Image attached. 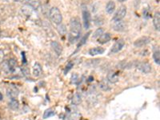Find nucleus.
Wrapping results in <instances>:
<instances>
[{"label": "nucleus", "mask_w": 160, "mask_h": 120, "mask_svg": "<svg viewBox=\"0 0 160 120\" xmlns=\"http://www.w3.org/2000/svg\"><path fill=\"white\" fill-rule=\"evenodd\" d=\"M89 78H90V79H89V81H90V82H91V81H92V80H93V79H92V77H91H91H90Z\"/></svg>", "instance_id": "33"}, {"label": "nucleus", "mask_w": 160, "mask_h": 120, "mask_svg": "<svg viewBox=\"0 0 160 120\" xmlns=\"http://www.w3.org/2000/svg\"><path fill=\"white\" fill-rule=\"evenodd\" d=\"M54 115H55V111L53 110L52 109L46 110H45L44 114H43V119H48V118L54 116Z\"/></svg>", "instance_id": "23"}, {"label": "nucleus", "mask_w": 160, "mask_h": 120, "mask_svg": "<svg viewBox=\"0 0 160 120\" xmlns=\"http://www.w3.org/2000/svg\"><path fill=\"white\" fill-rule=\"evenodd\" d=\"M90 35H91V31L87 32L86 35H84V36L82 37V39H80V42H78V44L77 45V50H78L79 49V48H80V47H81L82 45H84L86 42V40H87L88 38H89ZM77 50H76V51H77Z\"/></svg>", "instance_id": "19"}, {"label": "nucleus", "mask_w": 160, "mask_h": 120, "mask_svg": "<svg viewBox=\"0 0 160 120\" xmlns=\"http://www.w3.org/2000/svg\"><path fill=\"white\" fill-rule=\"evenodd\" d=\"M82 102V99H81V96L78 95V93H75L74 96H73V98H72V102H73V104H75V105H78V104H80Z\"/></svg>", "instance_id": "22"}, {"label": "nucleus", "mask_w": 160, "mask_h": 120, "mask_svg": "<svg viewBox=\"0 0 160 120\" xmlns=\"http://www.w3.org/2000/svg\"><path fill=\"white\" fill-rule=\"evenodd\" d=\"M124 45V40H123V39H118L117 42H115L114 45H113V46H112V48L110 50V53L115 54L119 52V51L123 48Z\"/></svg>", "instance_id": "5"}, {"label": "nucleus", "mask_w": 160, "mask_h": 120, "mask_svg": "<svg viewBox=\"0 0 160 120\" xmlns=\"http://www.w3.org/2000/svg\"><path fill=\"white\" fill-rule=\"evenodd\" d=\"M18 94H19L18 90L15 87H14V86H10V87H7V95L11 99L17 98L18 95Z\"/></svg>", "instance_id": "6"}, {"label": "nucleus", "mask_w": 160, "mask_h": 120, "mask_svg": "<svg viewBox=\"0 0 160 120\" xmlns=\"http://www.w3.org/2000/svg\"><path fill=\"white\" fill-rule=\"evenodd\" d=\"M126 14H127V7H126V6H121L119 7V9L118 10L117 12L114 14L111 20L114 22L121 21V20H123V18L126 16Z\"/></svg>", "instance_id": "3"}, {"label": "nucleus", "mask_w": 160, "mask_h": 120, "mask_svg": "<svg viewBox=\"0 0 160 120\" xmlns=\"http://www.w3.org/2000/svg\"><path fill=\"white\" fill-rule=\"evenodd\" d=\"M78 80V76L77 74H72L71 76V82L72 83H77V82Z\"/></svg>", "instance_id": "28"}, {"label": "nucleus", "mask_w": 160, "mask_h": 120, "mask_svg": "<svg viewBox=\"0 0 160 120\" xmlns=\"http://www.w3.org/2000/svg\"><path fill=\"white\" fill-rule=\"evenodd\" d=\"M99 87L101 90H103L104 91H110V87H109V85L107 84V82H106L105 81H102L100 82L99 84Z\"/></svg>", "instance_id": "24"}, {"label": "nucleus", "mask_w": 160, "mask_h": 120, "mask_svg": "<svg viewBox=\"0 0 160 120\" xmlns=\"http://www.w3.org/2000/svg\"><path fill=\"white\" fill-rule=\"evenodd\" d=\"M82 31V25L79 18L77 17L71 18L70 21V32L68 35V39L71 43H75L78 40Z\"/></svg>", "instance_id": "1"}, {"label": "nucleus", "mask_w": 160, "mask_h": 120, "mask_svg": "<svg viewBox=\"0 0 160 120\" xmlns=\"http://www.w3.org/2000/svg\"><path fill=\"white\" fill-rule=\"evenodd\" d=\"M107 80L110 82V83H116L118 81V76L114 72H110L107 74Z\"/></svg>", "instance_id": "17"}, {"label": "nucleus", "mask_w": 160, "mask_h": 120, "mask_svg": "<svg viewBox=\"0 0 160 120\" xmlns=\"http://www.w3.org/2000/svg\"><path fill=\"white\" fill-rule=\"evenodd\" d=\"M49 16L51 21L53 22L54 24L59 25L62 23L63 21V15L61 14V11L57 7H52L50 10Z\"/></svg>", "instance_id": "2"}, {"label": "nucleus", "mask_w": 160, "mask_h": 120, "mask_svg": "<svg viewBox=\"0 0 160 120\" xmlns=\"http://www.w3.org/2000/svg\"><path fill=\"white\" fill-rule=\"evenodd\" d=\"M115 10V3L114 1H109L106 6V11L108 14H112Z\"/></svg>", "instance_id": "18"}, {"label": "nucleus", "mask_w": 160, "mask_h": 120, "mask_svg": "<svg viewBox=\"0 0 160 120\" xmlns=\"http://www.w3.org/2000/svg\"><path fill=\"white\" fill-rule=\"evenodd\" d=\"M103 34V28H98L95 31V32L93 34V39H99L100 36Z\"/></svg>", "instance_id": "25"}, {"label": "nucleus", "mask_w": 160, "mask_h": 120, "mask_svg": "<svg viewBox=\"0 0 160 120\" xmlns=\"http://www.w3.org/2000/svg\"><path fill=\"white\" fill-rule=\"evenodd\" d=\"M22 55L23 57V63H27V60H26L25 52H22Z\"/></svg>", "instance_id": "30"}, {"label": "nucleus", "mask_w": 160, "mask_h": 120, "mask_svg": "<svg viewBox=\"0 0 160 120\" xmlns=\"http://www.w3.org/2000/svg\"><path fill=\"white\" fill-rule=\"evenodd\" d=\"M3 58H4L3 51L2 50H0V63H2V62H3Z\"/></svg>", "instance_id": "29"}, {"label": "nucleus", "mask_w": 160, "mask_h": 120, "mask_svg": "<svg viewBox=\"0 0 160 120\" xmlns=\"http://www.w3.org/2000/svg\"><path fill=\"white\" fill-rule=\"evenodd\" d=\"M9 107L12 110H17L19 107V102L17 99H11V102H9Z\"/></svg>", "instance_id": "20"}, {"label": "nucleus", "mask_w": 160, "mask_h": 120, "mask_svg": "<svg viewBox=\"0 0 160 120\" xmlns=\"http://www.w3.org/2000/svg\"><path fill=\"white\" fill-rule=\"evenodd\" d=\"M110 39H111V35H110V33H103V35L98 39V42L101 44H104V43L109 42Z\"/></svg>", "instance_id": "14"}, {"label": "nucleus", "mask_w": 160, "mask_h": 120, "mask_svg": "<svg viewBox=\"0 0 160 120\" xmlns=\"http://www.w3.org/2000/svg\"><path fill=\"white\" fill-rule=\"evenodd\" d=\"M51 47L53 48L54 52L57 54V55H60L61 54H62L63 47H62L59 42H56V41H53V42H51Z\"/></svg>", "instance_id": "13"}, {"label": "nucleus", "mask_w": 160, "mask_h": 120, "mask_svg": "<svg viewBox=\"0 0 160 120\" xmlns=\"http://www.w3.org/2000/svg\"><path fill=\"white\" fill-rule=\"evenodd\" d=\"M43 73V69L39 63H35L33 67V74L35 77H39Z\"/></svg>", "instance_id": "11"}, {"label": "nucleus", "mask_w": 160, "mask_h": 120, "mask_svg": "<svg viewBox=\"0 0 160 120\" xmlns=\"http://www.w3.org/2000/svg\"><path fill=\"white\" fill-rule=\"evenodd\" d=\"M82 21H83V26L84 28L88 29L91 23V14L86 8L82 9Z\"/></svg>", "instance_id": "4"}, {"label": "nucleus", "mask_w": 160, "mask_h": 120, "mask_svg": "<svg viewBox=\"0 0 160 120\" xmlns=\"http://www.w3.org/2000/svg\"><path fill=\"white\" fill-rule=\"evenodd\" d=\"M3 99V95L1 94V92H0V100H2Z\"/></svg>", "instance_id": "32"}, {"label": "nucleus", "mask_w": 160, "mask_h": 120, "mask_svg": "<svg viewBox=\"0 0 160 120\" xmlns=\"http://www.w3.org/2000/svg\"><path fill=\"white\" fill-rule=\"evenodd\" d=\"M105 50L103 47L100 46H97V47H94L91 49L89 50V54L91 56H95V55H102L104 53Z\"/></svg>", "instance_id": "12"}, {"label": "nucleus", "mask_w": 160, "mask_h": 120, "mask_svg": "<svg viewBox=\"0 0 160 120\" xmlns=\"http://www.w3.org/2000/svg\"><path fill=\"white\" fill-rule=\"evenodd\" d=\"M153 24L155 28L156 29L157 31L160 30V13L159 11L155 12V14L154 15L153 18Z\"/></svg>", "instance_id": "15"}, {"label": "nucleus", "mask_w": 160, "mask_h": 120, "mask_svg": "<svg viewBox=\"0 0 160 120\" xmlns=\"http://www.w3.org/2000/svg\"><path fill=\"white\" fill-rule=\"evenodd\" d=\"M119 3H123V2H125V1H127V0H118Z\"/></svg>", "instance_id": "31"}, {"label": "nucleus", "mask_w": 160, "mask_h": 120, "mask_svg": "<svg viewBox=\"0 0 160 120\" xmlns=\"http://www.w3.org/2000/svg\"><path fill=\"white\" fill-rule=\"evenodd\" d=\"M74 67V63H73L72 62H69L67 63V65L65 67V69H64V74H67L68 71H70L71 69H72V67Z\"/></svg>", "instance_id": "27"}, {"label": "nucleus", "mask_w": 160, "mask_h": 120, "mask_svg": "<svg viewBox=\"0 0 160 120\" xmlns=\"http://www.w3.org/2000/svg\"><path fill=\"white\" fill-rule=\"evenodd\" d=\"M25 2L26 3L35 10H38L40 7V1L39 0H25Z\"/></svg>", "instance_id": "16"}, {"label": "nucleus", "mask_w": 160, "mask_h": 120, "mask_svg": "<svg viewBox=\"0 0 160 120\" xmlns=\"http://www.w3.org/2000/svg\"><path fill=\"white\" fill-rule=\"evenodd\" d=\"M127 28V26L123 21H118L115 22L113 25V29H114L115 31L118 32H122L124 31Z\"/></svg>", "instance_id": "10"}, {"label": "nucleus", "mask_w": 160, "mask_h": 120, "mask_svg": "<svg viewBox=\"0 0 160 120\" xmlns=\"http://www.w3.org/2000/svg\"><path fill=\"white\" fill-rule=\"evenodd\" d=\"M153 58L155 63H157L158 65L160 64V55H159V48H155V51L153 54Z\"/></svg>", "instance_id": "21"}, {"label": "nucleus", "mask_w": 160, "mask_h": 120, "mask_svg": "<svg viewBox=\"0 0 160 120\" xmlns=\"http://www.w3.org/2000/svg\"><path fill=\"white\" fill-rule=\"evenodd\" d=\"M150 42V39L149 37H146V36H144V37H141L138 39L135 42H134V45L136 47H142V46H144L147 45L149 42Z\"/></svg>", "instance_id": "8"}, {"label": "nucleus", "mask_w": 160, "mask_h": 120, "mask_svg": "<svg viewBox=\"0 0 160 120\" xmlns=\"http://www.w3.org/2000/svg\"><path fill=\"white\" fill-rule=\"evenodd\" d=\"M15 1H19V0H15Z\"/></svg>", "instance_id": "34"}, {"label": "nucleus", "mask_w": 160, "mask_h": 120, "mask_svg": "<svg viewBox=\"0 0 160 120\" xmlns=\"http://www.w3.org/2000/svg\"><path fill=\"white\" fill-rule=\"evenodd\" d=\"M58 31L59 33L62 35H63L66 34V32H67V29H66V27H65V25L63 24H59V26L58 27Z\"/></svg>", "instance_id": "26"}, {"label": "nucleus", "mask_w": 160, "mask_h": 120, "mask_svg": "<svg viewBox=\"0 0 160 120\" xmlns=\"http://www.w3.org/2000/svg\"><path fill=\"white\" fill-rule=\"evenodd\" d=\"M6 65H7V71L9 72H11V73L14 72L17 68V62L14 59H11L8 60V62L6 63Z\"/></svg>", "instance_id": "9"}, {"label": "nucleus", "mask_w": 160, "mask_h": 120, "mask_svg": "<svg viewBox=\"0 0 160 120\" xmlns=\"http://www.w3.org/2000/svg\"><path fill=\"white\" fill-rule=\"evenodd\" d=\"M137 68L140 71H142V73H144V74H148L151 71V66H150V64H149L148 63H146V62H142V63H138Z\"/></svg>", "instance_id": "7"}]
</instances>
